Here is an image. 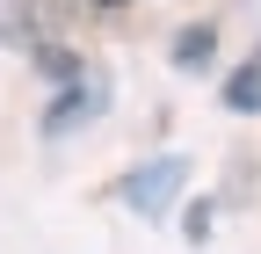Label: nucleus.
<instances>
[{
  "mask_svg": "<svg viewBox=\"0 0 261 254\" xmlns=\"http://www.w3.org/2000/svg\"><path fill=\"white\" fill-rule=\"evenodd\" d=\"M189 189V160L181 153H160V160H138L123 182H116V204H130L138 218H167V204Z\"/></svg>",
  "mask_w": 261,
  "mask_h": 254,
  "instance_id": "nucleus-1",
  "label": "nucleus"
},
{
  "mask_svg": "<svg viewBox=\"0 0 261 254\" xmlns=\"http://www.w3.org/2000/svg\"><path fill=\"white\" fill-rule=\"evenodd\" d=\"M65 8H73V0H0V44H8V51H29V44L58 37Z\"/></svg>",
  "mask_w": 261,
  "mask_h": 254,
  "instance_id": "nucleus-2",
  "label": "nucleus"
},
{
  "mask_svg": "<svg viewBox=\"0 0 261 254\" xmlns=\"http://www.w3.org/2000/svg\"><path fill=\"white\" fill-rule=\"evenodd\" d=\"M102 73H80V80H65V94H58V102H51V116H44V138H65V131H73V123H87L94 109H102Z\"/></svg>",
  "mask_w": 261,
  "mask_h": 254,
  "instance_id": "nucleus-3",
  "label": "nucleus"
},
{
  "mask_svg": "<svg viewBox=\"0 0 261 254\" xmlns=\"http://www.w3.org/2000/svg\"><path fill=\"white\" fill-rule=\"evenodd\" d=\"M211 58H218V29H211V22L174 29V44H167V66H174V73H211Z\"/></svg>",
  "mask_w": 261,
  "mask_h": 254,
  "instance_id": "nucleus-4",
  "label": "nucleus"
},
{
  "mask_svg": "<svg viewBox=\"0 0 261 254\" xmlns=\"http://www.w3.org/2000/svg\"><path fill=\"white\" fill-rule=\"evenodd\" d=\"M225 109L232 116H261V58H247L240 73H225Z\"/></svg>",
  "mask_w": 261,
  "mask_h": 254,
  "instance_id": "nucleus-5",
  "label": "nucleus"
},
{
  "mask_svg": "<svg viewBox=\"0 0 261 254\" xmlns=\"http://www.w3.org/2000/svg\"><path fill=\"white\" fill-rule=\"evenodd\" d=\"M29 58H37V73H44V80H80V58L65 51L58 37H44V44H29Z\"/></svg>",
  "mask_w": 261,
  "mask_h": 254,
  "instance_id": "nucleus-6",
  "label": "nucleus"
},
{
  "mask_svg": "<svg viewBox=\"0 0 261 254\" xmlns=\"http://www.w3.org/2000/svg\"><path fill=\"white\" fill-rule=\"evenodd\" d=\"M211 218H218V204H211V196H196V204L181 211V233H189L196 247H203V240H211Z\"/></svg>",
  "mask_w": 261,
  "mask_h": 254,
  "instance_id": "nucleus-7",
  "label": "nucleus"
},
{
  "mask_svg": "<svg viewBox=\"0 0 261 254\" xmlns=\"http://www.w3.org/2000/svg\"><path fill=\"white\" fill-rule=\"evenodd\" d=\"M94 8H123V0H94Z\"/></svg>",
  "mask_w": 261,
  "mask_h": 254,
  "instance_id": "nucleus-8",
  "label": "nucleus"
},
{
  "mask_svg": "<svg viewBox=\"0 0 261 254\" xmlns=\"http://www.w3.org/2000/svg\"><path fill=\"white\" fill-rule=\"evenodd\" d=\"M254 58H261V51H254Z\"/></svg>",
  "mask_w": 261,
  "mask_h": 254,
  "instance_id": "nucleus-9",
  "label": "nucleus"
}]
</instances>
